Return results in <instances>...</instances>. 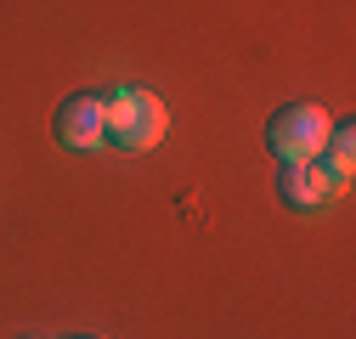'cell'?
<instances>
[{"instance_id":"obj_1","label":"cell","mask_w":356,"mask_h":339,"mask_svg":"<svg viewBox=\"0 0 356 339\" xmlns=\"http://www.w3.org/2000/svg\"><path fill=\"white\" fill-rule=\"evenodd\" d=\"M102 108H108V147L119 153H147L164 142V102L153 91H136V85H119V91H102Z\"/></svg>"},{"instance_id":"obj_2","label":"cell","mask_w":356,"mask_h":339,"mask_svg":"<svg viewBox=\"0 0 356 339\" xmlns=\"http://www.w3.org/2000/svg\"><path fill=\"white\" fill-rule=\"evenodd\" d=\"M328 131H334V119L317 102H289V108L272 113V124H266V147L283 164H311L328 147Z\"/></svg>"},{"instance_id":"obj_3","label":"cell","mask_w":356,"mask_h":339,"mask_svg":"<svg viewBox=\"0 0 356 339\" xmlns=\"http://www.w3.org/2000/svg\"><path fill=\"white\" fill-rule=\"evenodd\" d=\"M51 136H57L63 147H74V153L108 147V108H102V97H97V91H74V97L51 113Z\"/></svg>"},{"instance_id":"obj_4","label":"cell","mask_w":356,"mask_h":339,"mask_svg":"<svg viewBox=\"0 0 356 339\" xmlns=\"http://www.w3.org/2000/svg\"><path fill=\"white\" fill-rule=\"evenodd\" d=\"M328 192H334V187L317 176V164H283V170H277V198H283L289 209H300V215L323 209Z\"/></svg>"}]
</instances>
